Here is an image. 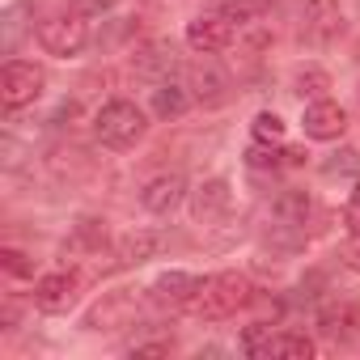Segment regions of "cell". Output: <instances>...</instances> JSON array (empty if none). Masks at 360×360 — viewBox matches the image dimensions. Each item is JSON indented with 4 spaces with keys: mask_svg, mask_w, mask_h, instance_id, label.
<instances>
[{
    "mask_svg": "<svg viewBox=\"0 0 360 360\" xmlns=\"http://www.w3.org/2000/svg\"><path fill=\"white\" fill-rule=\"evenodd\" d=\"M267 9V0H221V18L238 22V26H255Z\"/></svg>",
    "mask_w": 360,
    "mask_h": 360,
    "instance_id": "18",
    "label": "cell"
},
{
    "mask_svg": "<svg viewBox=\"0 0 360 360\" xmlns=\"http://www.w3.org/2000/svg\"><path fill=\"white\" fill-rule=\"evenodd\" d=\"M343 225H347L352 238H360V183H356V191H352V200L343 208Z\"/></svg>",
    "mask_w": 360,
    "mask_h": 360,
    "instance_id": "24",
    "label": "cell"
},
{
    "mask_svg": "<svg viewBox=\"0 0 360 360\" xmlns=\"http://www.w3.org/2000/svg\"><path fill=\"white\" fill-rule=\"evenodd\" d=\"M318 347L305 330H280V335H267L263 343V356L267 360H309Z\"/></svg>",
    "mask_w": 360,
    "mask_h": 360,
    "instance_id": "12",
    "label": "cell"
},
{
    "mask_svg": "<svg viewBox=\"0 0 360 360\" xmlns=\"http://www.w3.org/2000/svg\"><path fill=\"white\" fill-rule=\"evenodd\" d=\"M195 292H200V280L187 276V271H165V276L153 284V297H157L161 305H174V309H191Z\"/></svg>",
    "mask_w": 360,
    "mask_h": 360,
    "instance_id": "11",
    "label": "cell"
},
{
    "mask_svg": "<svg viewBox=\"0 0 360 360\" xmlns=\"http://www.w3.org/2000/svg\"><path fill=\"white\" fill-rule=\"evenodd\" d=\"M301 127H305L309 140H339L347 131V110L330 98H314L301 115Z\"/></svg>",
    "mask_w": 360,
    "mask_h": 360,
    "instance_id": "7",
    "label": "cell"
},
{
    "mask_svg": "<svg viewBox=\"0 0 360 360\" xmlns=\"http://www.w3.org/2000/svg\"><path fill=\"white\" fill-rule=\"evenodd\" d=\"M229 212V183L225 178H208V183L195 191V221H221Z\"/></svg>",
    "mask_w": 360,
    "mask_h": 360,
    "instance_id": "13",
    "label": "cell"
},
{
    "mask_svg": "<svg viewBox=\"0 0 360 360\" xmlns=\"http://www.w3.org/2000/svg\"><path fill=\"white\" fill-rule=\"evenodd\" d=\"M276 212L284 217V225H305V212H309V200L305 195H284L276 204Z\"/></svg>",
    "mask_w": 360,
    "mask_h": 360,
    "instance_id": "21",
    "label": "cell"
},
{
    "mask_svg": "<svg viewBox=\"0 0 360 360\" xmlns=\"http://www.w3.org/2000/svg\"><path fill=\"white\" fill-rule=\"evenodd\" d=\"M356 94H360V89H356Z\"/></svg>",
    "mask_w": 360,
    "mask_h": 360,
    "instance_id": "27",
    "label": "cell"
},
{
    "mask_svg": "<svg viewBox=\"0 0 360 360\" xmlns=\"http://www.w3.org/2000/svg\"><path fill=\"white\" fill-rule=\"evenodd\" d=\"M169 352H174L169 343H136L131 347V356H169Z\"/></svg>",
    "mask_w": 360,
    "mask_h": 360,
    "instance_id": "25",
    "label": "cell"
},
{
    "mask_svg": "<svg viewBox=\"0 0 360 360\" xmlns=\"http://www.w3.org/2000/svg\"><path fill=\"white\" fill-rule=\"evenodd\" d=\"M191 106V94H187V85H157L153 89V115L157 119H178V115H183Z\"/></svg>",
    "mask_w": 360,
    "mask_h": 360,
    "instance_id": "16",
    "label": "cell"
},
{
    "mask_svg": "<svg viewBox=\"0 0 360 360\" xmlns=\"http://www.w3.org/2000/svg\"><path fill=\"white\" fill-rule=\"evenodd\" d=\"M136 314H140V297H136L131 288H119V292H106V297L89 309L85 326H89V330H123V326L136 322Z\"/></svg>",
    "mask_w": 360,
    "mask_h": 360,
    "instance_id": "6",
    "label": "cell"
},
{
    "mask_svg": "<svg viewBox=\"0 0 360 360\" xmlns=\"http://www.w3.org/2000/svg\"><path fill=\"white\" fill-rule=\"evenodd\" d=\"M77 297H81V271H72V267L47 271L34 284V305L43 314H68L77 305Z\"/></svg>",
    "mask_w": 360,
    "mask_h": 360,
    "instance_id": "5",
    "label": "cell"
},
{
    "mask_svg": "<svg viewBox=\"0 0 360 360\" xmlns=\"http://www.w3.org/2000/svg\"><path fill=\"white\" fill-rule=\"evenodd\" d=\"M157 250H161V238H157V233H127L123 246H119V259H123V263H144V259H153Z\"/></svg>",
    "mask_w": 360,
    "mask_h": 360,
    "instance_id": "17",
    "label": "cell"
},
{
    "mask_svg": "<svg viewBox=\"0 0 360 360\" xmlns=\"http://www.w3.org/2000/svg\"><path fill=\"white\" fill-rule=\"evenodd\" d=\"M119 0H77V9L81 13H106V9H115Z\"/></svg>",
    "mask_w": 360,
    "mask_h": 360,
    "instance_id": "26",
    "label": "cell"
},
{
    "mask_svg": "<svg viewBox=\"0 0 360 360\" xmlns=\"http://www.w3.org/2000/svg\"><path fill=\"white\" fill-rule=\"evenodd\" d=\"M301 18H305L309 39H318V43H330V39L343 34V9H339V0H301Z\"/></svg>",
    "mask_w": 360,
    "mask_h": 360,
    "instance_id": "10",
    "label": "cell"
},
{
    "mask_svg": "<svg viewBox=\"0 0 360 360\" xmlns=\"http://www.w3.org/2000/svg\"><path fill=\"white\" fill-rule=\"evenodd\" d=\"M187 89H191L200 102L217 106V102H225V89H229V81H225V72H217V68L204 60V64H195V68H191V81H187Z\"/></svg>",
    "mask_w": 360,
    "mask_h": 360,
    "instance_id": "14",
    "label": "cell"
},
{
    "mask_svg": "<svg viewBox=\"0 0 360 360\" xmlns=\"http://www.w3.org/2000/svg\"><path fill=\"white\" fill-rule=\"evenodd\" d=\"M136 64H140L144 72H157V68H169V56H165V47H157V43H153V47H144V51H140V60H136Z\"/></svg>",
    "mask_w": 360,
    "mask_h": 360,
    "instance_id": "23",
    "label": "cell"
},
{
    "mask_svg": "<svg viewBox=\"0 0 360 360\" xmlns=\"http://www.w3.org/2000/svg\"><path fill=\"white\" fill-rule=\"evenodd\" d=\"M144 127H148L144 110L136 102H127V98H115V102H106L94 115V131H98V140L106 148H131V144H140Z\"/></svg>",
    "mask_w": 360,
    "mask_h": 360,
    "instance_id": "3",
    "label": "cell"
},
{
    "mask_svg": "<svg viewBox=\"0 0 360 360\" xmlns=\"http://www.w3.org/2000/svg\"><path fill=\"white\" fill-rule=\"evenodd\" d=\"M0 263H5L9 276H34V263H30L18 246H5V250H0Z\"/></svg>",
    "mask_w": 360,
    "mask_h": 360,
    "instance_id": "22",
    "label": "cell"
},
{
    "mask_svg": "<svg viewBox=\"0 0 360 360\" xmlns=\"http://www.w3.org/2000/svg\"><path fill=\"white\" fill-rule=\"evenodd\" d=\"M255 140H259V144H280V140H284V119H280L276 110L255 115Z\"/></svg>",
    "mask_w": 360,
    "mask_h": 360,
    "instance_id": "19",
    "label": "cell"
},
{
    "mask_svg": "<svg viewBox=\"0 0 360 360\" xmlns=\"http://www.w3.org/2000/svg\"><path fill=\"white\" fill-rule=\"evenodd\" d=\"M326 89H330V77L322 68H301L297 72V94L301 98H322Z\"/></svg>",
    "mask_w": 360,
    "mask_h": 360,
    "instance_id": "20",
    "label": "cell"
},
{
    "mask_svg": "<svg viewBox=\"0 0 360 360\" xmlns=\"http://www.w3.org/2000/svg\"><path fill=\"white\" fill-rule=\"evenodd\" d=\"M250 301H255V284L242 271H217V276L200 280L191 314L204 318V322H221V318H233L238 309H246Z\"/></svg>",
    "mask_w": 360,
    "mask_h": 360,
    "instance_id": "1",
    "label": "cell"
},
{
    "mask_svg": "<svg viewBox=\"0 0 360 360\" xmlns=\"http://www.w3.org/2000/svg\"><path fill=\"white\" fill-rule=\"evenodd\" d=\"M318 326H322L330 339H356V335H360V305H347V301H339V305L322 309Z\"/></svg>",
    "mask_w": 360,
    "mask_h": 360,
    "instance_id": "15",
    "label": "cell"
},
{
    "mask_svg": "<svg viewBox=\"0 0 360 360\" xmlns=\"http://www.w3.org/2000/svg\"><path fill=\"white\" fill-rule=\"evenodd\" d=\"M34 34H39V47H43L47 56L68 60V56H81V51H85V43H89V22H85L81 9H60V13H47Z\"/></svg>",
    "mask_w": 360,
    "mask_h": 360,
    "instance_id": "2",
    "label": "cell"
},
{
    "mask_svg": "<svg viewBox=\"0 0 360 360\" xmlns=\"http://www.w3.org/2000/svg\"><path fill=\"white\" fill-rule=\"evenodd\" d=\"M183 195H187L183 174H157L140 187V208L153 212V217H169L178 204H183Z\"/></svg>",
    "mask_w": 360,
    "mask_h": 360,
    "instance_id": "8",
    "label": "cell"
},
{
    "mask_svg": "<svg viewBox=\"0 0 360 360\" xmlns=\"http://www.w3.org/2000/svg\"><path fill=\"white\" fill-rule=\"evenodd\" d=\"M43 85H47V72L30 60H9L5 72H0V102L5 110H22V106H34L43 98Z\"/></svg>",
    "mask_w": 360,
    "mask_h": 360,
    "instance_id": "4",
    "label": "cell"
},
{
    "mask_svg": "<svg viewBox=\"0 0 360 360\" xmlns=\"http://www.w3.org/2000/svg\"><path fill=\"white\" fill-rule=\"evenodd\" d=\"M233 43V22L221 18V13H208V18H195L187 26V47L195 56H217Z\"/></svg>",
    "mask_w": 360,
    "mask_h": 360,
    "instance_id": "9",
    "label": "cell"
}]
</instances>
